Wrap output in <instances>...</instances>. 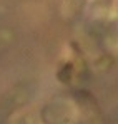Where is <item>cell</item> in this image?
<instances>
[{
	"instance_id": "cell-1",
	"label": "cell",
	"mask_w": 118,
	"mask_h": 124,
	"mask_svg": "<svg viewBox=\"0 0 118 124\" xmlns=\"http://www.w3.org/2000/svg\"><path fill=\"white\" fill-rule=\"evenodd\" d=\"M22 94L20 89H13L7 94H3L0 97V124H5L8 121V117L12 116V112L15 111V107L22 102Z\"/></svg>"
},
{
	"instance_id": "cell-2",
	"label": "cell",
	"mask_w": 118,
	"mask_h": 124,
	"mask_svg": "<svg viewBox=\"0 0 118 124\" xmlns=\"http://www.w3.org/2000/svg\"><path fill=\"white\" fill-rule=\"evenodd\" d=\"M57 76H58V79L62 82H68V81H70V76H72V64H65L63 69L58 70Z\"/></svg>"
}]
</instances>
